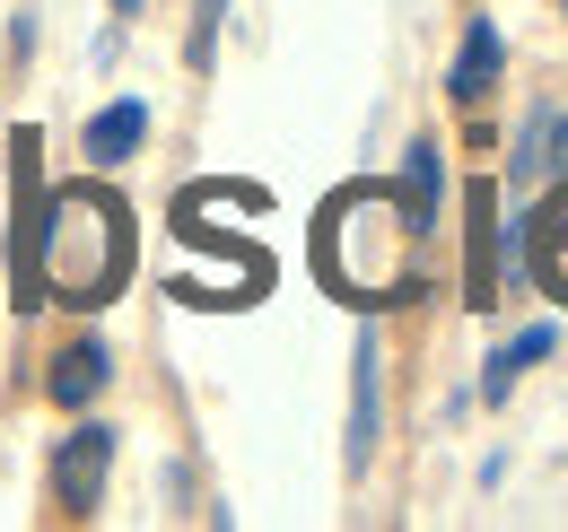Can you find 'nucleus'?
<instances>
[{"instance_id":"obj_1","label":"nucleus","mask_w":568,"mask_h":532,"mask_svg":"<svg viewBox=\"0 0 568 532\" xmlns=\"http://www.w3.org/2000/svg\"><path fill=\"white\" fill-rule=\"evenodd\" d=\"M123 270H132V209L105 184H62L44 201L36 254H27L36 306H114Z\"/></svg>"},{"instance_id":"obj_2","label":"nucleus","mask_w":568,"mask_h":532,"mask_svg":"<svg viewBox=\"0 0 568 532\" xmlns=\"http://www.w3.org/2000/svg\"><path fill=\"white\" fill-rule=\"evenodd\" d=\"M412 236V218H403V201L385 193V184H351V193H333L324 209V227H315V263L324 279L358 297V306H394L403 297V270H394V245Z\"/></svg>"},{"instance_id":"obj_3","label":"nucleus","mask_w":568,"mask_h":532,"mask_svg":"<svg viewBox=\"0 0 568 532\" xmlns=\"http://www.w3.org/2000/svg\"><path fill=\"white\" fill-rule=\"evenodd\" d=\"M105 471H114V428H105V419H79L71 437L53 446V463H44V489H53L62 515H97Z\"/></svg>"},{"instance_id":"obj_4","label":"nucleus","mask_w":568,"mask_h":532,"mask_svg":"<svg viewBox=\"0 0 568 532\" xmlns=\"http://www.w3.org/2000/svg\"><path fill=\"white\" fill-rule=\"evenodd\" d=\"M376 428H385V349H376V332H358V349H351V446H342L351 480L376 463Z\"/></svg>"},{"instance_id":"obj_5","label":"nucleus","mask_w":568,"mask_h":532,"mask_svg":"<svg viewBox=\"0 0 568 532\" xmlns=\"http://www.w3.org/2000/svg\"><path fill=\"white\" fill-rule=\"evenodd\" d=\"M464 306L473 315L498 306V184L464 193Z\"/></svg>"},{"instance_id":"obj_6","label":"nucleus","mask_w":568,"mask_h":532,"mask_svg":"<svg viewBox=\"0 0 568 532\" xmlns=\"http://www.w3.org/2000/svg\"><path fill=\"white\" fill-rule=\"evenodd\" d=\"M105 376H114V349H105V340H71V349H53V367H44V401H53V410H88V401L105 393Z\"/></svg>"},{"instance_id":"obj_7","label":"nucleus","mask_w":568,"mask_h":532,"mask_svg":"<svg viewBox=\"0 0 568 532\" xmlns=\"http://www.w3.org/2000/svg\"><path fill=\"white\" fill-rule=\"evenodd\" d=\"M498 70H507V44H498L490 18H473L464 44H455V70H446V96H455V105H481V96L498 88Z\"/></svg>"},{"instance_id":"obj_8","label":"nucleus","mask_w":568,"mask_h":532,"mask_svg":"<svg viewBox=\"0 0 568 532\" xmlns=\"http://www.w3.org/2000/svg\"><path fill=\"white\" fill-rule=\"evenodd\" d=\"M141 140H149V105H141V96H114V105H105V114L88 123V140H79V149H88V166L105 175V166L141 157Z\"/></svg>"},{"instance_id":"obj_9","label":"nucleus","mask_w":568,"mask_h":532,"mask_svg":"<svg viewBox=\"0 0 568 532\" xmlns=\"http://www.w3.org/2000/svg\"><path fill=\"white\" fill-rule=\"evenodd\" d=\"M437 201H446V149H437V140H412V149H403V218H412V236L437 227Z\"/></svg>"},{"instance_id":"obj_10","label":"nucleus","mask_w":568,"mask_h":532,"mask_svg":"<svg viewBox=\"0 0 568 532\" xmlns=\"http://www.w3.org/2000/svg\"><path fill=\"white\" fill-rule=\"evenodd\" d=\"M542 175H568V114L551 105H534L516 132V184H542Z\"/></svg>"},{"instance_id":"obj_11","label":"nucleus","mask_w":568,"mask_h":532,"mask_svg":"<svg viewBox=\"0 0 568 532\" xmlns=\"http://www.w3.org/2000/svg\"><path fill=\"white\" fill-rule=\"evenodd\" d=\"M551 349H560L551 324H525L516 340H498V349H490V376H481V401H507V393H516V376H525V367H542Z\"/></svg>"},{"instance_id":"obj_12","label":"nucleus","mask_w":568,"mask_h":532,"mask_svg":"<svg viewBox=\"0 0 568 532\" xmlns=\"http://www.w3.org/2000/svg\"><path fill=\"white\" fill-rule=\"evenodd\" d=\"M525 227H534V279H542L551 297H568V184L551 193V209L525 218Z\"/></svg>"},{"instance_id":"obj_13","label":"nucleus","mask_w":568,"mask_h":532,"mask_svg":"<svg viewBox=\"0 0 568 532\" xmlns=\"http://www.w3.org/2000/svg\"><path fill=\"white\" fill-rule=\"evenodd\" d=\"M219 27H227V0H193V35H184V62L193 70L219 62Z\"/></svg>"},{"instance_id":"obj_14","label":"nucleus","mask_w":568,"mask_h":532,"mask_svg":"<svg viewBox=\"0 0 568 532\" xmlns=\"http://www.w3.org/2000/svg\"><path fill=\"white\" fill-rule=\"evenodd\" d=\"M9 53H18V62H36V9H18V18H9Z\"/></svg>"},{"instance_id":"obj_15","label":"nucleus","mask_w":568,"mask_h":532,"mask_svg":"<svg viewBox=\"0 0 568 532\" xmlns=\"http://www.w3.org/2000/svg\"><path fill=\"white\" fill-rule=\"evenodd\" d=\"M105 9H114V18H141V9H149V0H105Z\"/></svg>"},{"instance_id":"obj_16","label":"nucleus","mask_w":568,"mask_h":532,"mask_svg":"<svg viewBox=\"0 0 568 532\" xmlns=\"http://www.w3.org/2000/svg\"><path fill=\"white\" fill-rule=\"evenodd\" d=\"M560 9H568V0H560Z\"/></svg>"}]
</instances>
